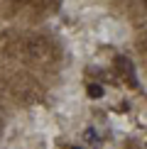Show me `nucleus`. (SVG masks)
Segmentation results:
<instances>
[{
  "label": "nucleus",
  "mask_w": 147,
  "mask_h": 149,
  "mask_svg": "<svg viewBox=\"0 0 147 149\" xmlns=\"http://www.w3.org/2000/svg\"><path fill=\"white\" fill-rule=\"evenodd\" d=\"M86 139H88V142H93V144L98 142V137H96V132H93V130H88V132H86Z\"/></svg>",
  "instance_id": "obj_3"
},
{
  "label": "nucleus",
  "mask_w": 147,
  "mask_h": 149,
  "mask_svg": "<svg viewBox=\"0 0 147 149\" xmlns=\"http://www.w3.org/2000/svg\"><path fill=\"white\" fill-rule=\"evenodd\" d=\"M74 149H78V147H74Z\"/></svg>",
  "instance_id": "obj_4"
},
{
  "label": "nucleus",
  "mask_w": 147,
  "mask_h": 149,
  "mask_svg": "<svg viewBox=\"0 0 147 149\" xmlns=\"http://www.w3.org/2000/svg\"><path fill=\"white\" fill-rule=\"evenodd\" d=\"M115 66H118V71L123 73V78H125L130 86H137V78L132 76V64H130V59L118 56V59H115Z\"/></svg>",
  "instance_id": "obj_1"
},
{
  "label": "nucleus",
  "mask_w": 147,
  "mask_h": 149,
  "mask_svg": "<svg viewBox=\"0 0 147 149\" xmlns=\"http://www.w3.org/2000/svg\"><path fill=\"white\" fill-rule=\"evenodd\" d=\"M88 95H91V98H101V95H103V88H101L98 83H91V86H88Z\"/></svg>",
  "instance_id": "obj_2"
}]
</instances>
